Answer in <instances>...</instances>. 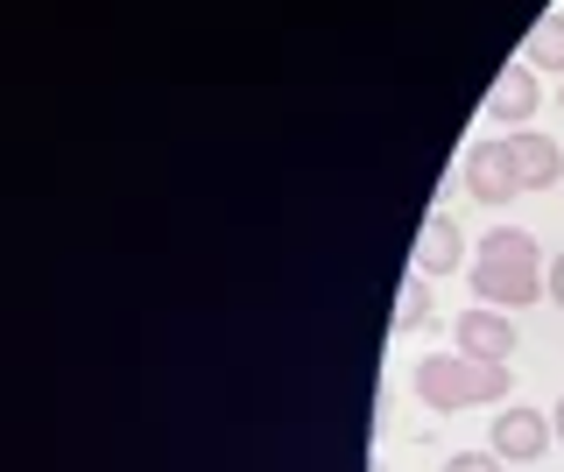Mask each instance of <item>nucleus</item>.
<instances>
[{"instance_id":"1","label":"nucleus","mask_w":564,"mask_h":472,"mask_svg":"<svg viewBox=\"0 0 564 472\" xmlns=\"http://www.w3.org/2000/svg\"><path fill=\"white\" fill-rule=\"evenodd\" d=\"M473 296H480L487 310H529L543 296V248L536 233H522V226H494L480 240V254H473Z\"/></svg>"},{"instance_id":"2","label":"nucleus","mask_w":564,"mask_h":472,"mask_svg":"<svg viewBox=\"0 0 564 472\" xmlns=\"http://www.w3.org/2000/svg\"><path fill=\"white\" fill-rule=\"evenodd\" d=\"M416 402L437 416L480 409V402H508V360H473V353H431L416 360Z\"/></svg>"},{"instance_id":"3","label":"nucleus","mask_w":564,"mask_h":472,"mask_svg":"<svg viewBox=\"0 0 564 472\" xmlns=\"http://www.w3.org/2000/svg\"><path fill=\"white\" fill-rule=\"evenodd\" d=\"M551 437H557V430H551V416H543V409L508 402V409L487 424V451H494L501 465H536L543 451H551Z\"/></svg>"},{"instance_id":"4","label":"nucleus","mask_w":564,"mask_h":472,"mask_svg":"<svg viewBox=\"0 0 564 472\" xmlns=\"http://www.w3.org/2000/svg\"><path fill=\"white\" fill-rule=\"evenodd\" d=\"M458 184H466L480 205L522 198V177H516V155H508V134H501V142H473L466 163H458Z\"/></svg>"},{"instance_id":"5","label":"nucleus","mask_w":564,"mask_h":472,"mask_svg":"<svg viewBox=\"0 0 564 472\" xmlns=\"http://www.w3.org/2000/svg\"><path fill=\"white\" fill-rule=\"evenodd\" d=\"M452 339H458V353H473V360H516V318L508 310H487V304H473V310H458V325H452Z\"/></svg>"},{"instance_id":"6","label":"nucleus","mask_w":564,"mask_h":472,"mask_svg":"<svg viewBox=\"0 0 564 472\" xmlns=\"http://www.w3.org/2000/svg\"><path fill=\"white\" fill-rule=\"evenodd\" d=\"M543 107V85H536V72L516 57L501 78L487 85V120H501V128H529V113Z\"/></svg>"},{"instance_id":"7","label":"nucleus","mask_w":564,"mask_h":472,"mask_svg":"<svg viewBox=\"0 0 564 472\" xmlns=\"http://www.w3.org/2000/svg\"><path fill=\"white\" fill-rule=\"evenodd\" d=\"M508 155H516V177H522V190H551V184L564 177V149L551 142V134H529V128H516V134H508Z\"/></svg>"},{"instance_id":"8","label":"nucleus","mask_w":564,"mask_h":472,"mask_svg":"<svg viewBox=\"0 0 564 472\" xmlns=\"http://www.w3.org/2000/svg\"><path fill=\"white\" fill-rule=\"evenodd\" d=\"M458 261H466V233H458L452 212H431L416 233V275H452Z\"/></svg>"},{"instance_id":"9","label":"nucleus","mask_w":564,"mask_h":472,"mask_svg":"<svg viewBox=\"0 0 564 472\" xmlns=\"http://www.w3.org/2000/svg\"><path fill=\"white\" fill-rule=\"evenodd\" d=\"M522 64H529V72H557V78H564V8H551L536 29H529Z\"/></svg>"},{"instance_id":"10","label":"nucleus","mask_w":564,"mask_h":472,"mask_svg":"<svg viewBox=\"0 0 564 472\" xmlns=\"http://www.w3.org/2000/svg\"><path fill=\"white\" fill-rule=\"evenodd\" d=\"M423 325H431V275H410L395 296V339L402 331H423Z\"/></svg>"},{"instance_id":"11","label":"nucleus","mask_w":564,"mask_h":472,"mask_svg":"<svg viewBox=\"0 0 564 472\" xmlns=\"http://www.w3.org/2000/svg\"><path fill=\"white\" fill-rule=\"evenodd\" d=\"M445 472H501V459H494V451H452Z\"/></svg>"},{"instance_id":"12","label":"nucleus","mask_w":564,"mask_h":472,"mask_svg":"<svg viewBox=\"0 0 564 472\" xmlns=\"http://www.w3.org/2000/svg\"><path fill=\"white\" fill-rule=\"evenodd\" d=\"M543 289H551V304H564V254L551 261V268H543Z\"/></svg>"},{"instance_id":"13","label":"nucleus","mask_w":564,"mask_h":472,"mask_svg":"<svg viewBox=\"0 0 564 472\" xmlns=\"http://www.w3.org/2000/svg\"><path fill=\"white\" fill-rule=\"evenodd\" d=\"M551 430H557V437H564V402H557V409H551Z\"/></svg>"}]
</instances>
